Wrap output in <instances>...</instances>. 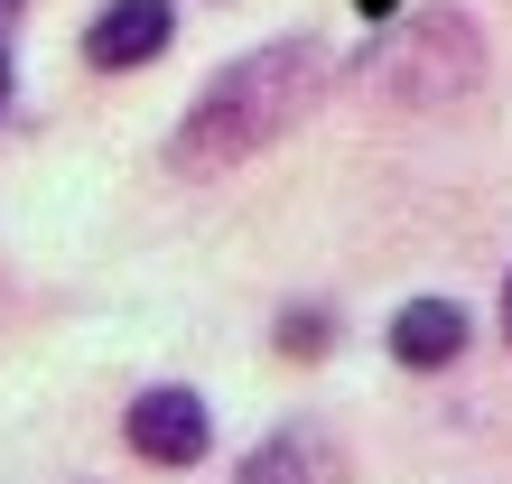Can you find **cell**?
Here are the masks:
<instances>
[{"label": "cell", "instance_id": "cell-1", "mask_svg": "<svg viewBox=\"0 0 512 484\" xmlns=\"http://www.w3.org/2000/svg\"><path fill=\"white\" fill-rule=\"evenodd\" d=\"M308 94H317V47H308V38H270V47H252V56H233V66L196 94L187 131H177V159H187V168L243 159V149L280 140L289 121L308 112Z\"/></svg>", "mask_w": 512, "mask_h": 484}, {"label": "cell", "instance_id": "cell-2", "mask_svg": "<svg viewBox=\"0 0 512 484\" xmlns=\"http://www.w3.org/2000/svg\"><path fill=\"white\" fill-rule=\"evenodd\" d=\"M122 438L140 447L149 466H196L205 447H215V410H205L187 382H159V391H140V401H131Z\"/></svg>", "mask_w": 512, "mask_h": 484}, {"label": "cell", "instance_id": "cell-3", "mask_svg": "<svg viewBox=\"0 0 512 484\" xmlns=\"http://www.w3.org/2000/svg\"><path fill=\"white\" fill-rule=\"evenodd\" d=\"M168 38H177V10H168V0H112V10L84 28V56H94L103 75H122V66L168 56Z\"/></svg>", "mask_w": 512, "mask_h": 484}, {"label": "cell", "instance_id": "cell-4", "mask_svg": "<svg viewBox=\"0 0 512 484\" xmlns=\"http://www.w3.org/2000/svg\"><path fill=\"white\" fill-rule=\"evenodd\" d=\"M391 354H401L410 373L457 363V354H466V308H457V298H410V308L391 317Z\"/></svg>", "mask_w": 512, "mask_h": 484}, {"label": "cell", "instance_id": "cell-5", "mask_svg": "<svg viewBox=\"0 0 512 484\" xmlns=\"http://www.w3.org/2000/svg\"><path fill=\"white\" fill-rule=\"evenodd\" d=\"M243 484H345V466H336V447L317 429H280V438H261L243 457Z\"/></svg>", "mask_w": 512, "mask_h": 484}, {"label": "cell", "instance_id": "cell-6", "mask_svg": "<svg viewBox=\"0 0 512 484\" xmlns=\"http://www.w3.org/2000/svg\"><path fill=\"white\" fill-rule=\"evenodd\" d=\"M280 345H298V354H326V317L308 308V317H280Z\"/></svg>", "mask_w": 512, "mask_h": 484}, {"label": "cell", "instance_id": "cell-7", "mask_svg": "<svg viewBox=\"0 0 512 484\" xmlns=\"http://www.w3.org/2000/svg\"><path fill=\"white\" fill-rule=\"evenodd\" d=\"M10 84H19V75H10V38H0V112H10Z\"/></svg>", "mask_w": 512, "mask_h": 484}, {"label": "cell", "instance_id": "cell-8", "mask_svg": "<svg viewBox=\"0 0 512 484\" xmlns=\"http://www.w3.org/2000/svg\"><path fill=\"white\" fill-rule=\"evenodd\" d=\"M503 336H512V280H503Z\"/></svg>", "mask_w": 512, "mask_h": 484}, {"label": "cell", "instance_id": "cell-9", "mask_svg": "<svg viewBox=\"0 0 512 484\" xmlns=\"http://www.w3.org/2000/svg\"><path fill=\"white\" fill-rule=\"evenodd\" d=\"M10 19H19V0H0V28H10Z\"/></svg>", "mask_w": 512, "mask_h": 484}]
</instances>
